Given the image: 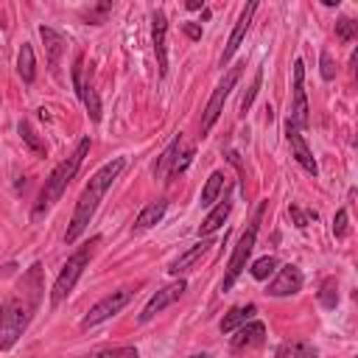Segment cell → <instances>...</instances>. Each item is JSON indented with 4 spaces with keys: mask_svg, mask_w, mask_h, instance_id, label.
I'll use <instances>...</instances> for the list:
<instances>
[{
    "mask_svg": "<svg viewBox=\"0 0 358 358\" xmlns=\"http://www.w3.org/2000/svg\"><path fill=\"white\" fill-rule=\"evenodd\" d=\"M39 299H42V266L34 263L17 282L14 294H8L0 305V350H11L20 341V336L31 324V316L39 308Z\"/></svg>",
    "mask_w": 358,
    "mask_h": 358,
    "instance_id": "obj_1",
    "label": "cell"
},
{
    "mask_svg": "<svg viewBox=\"0 0 358 358\" xmlns=\"http://www.w3.org/2000/svg\"><path fill=\"white\" fill-rule=\"evenodd\" d=\"M123 165H126V162L117 157V159L106 162L103 168H98V171L90 176L87 187L81 190V196H78V201H76V210H73L70 227H67V232H64V241H67V243H76V241L81 238V232H84V229H87V224L92 221V215H95V210H98L101 199L106 196V190L112 187V182L120 176Z\"/></svg>",
    "mask_w": 358,
    "mask_h": 358,
    "instance_id": "obj_2",
    "label": "cell"
},
{
    "mask_svg": "<svg viewBox=\"0 0 358 358\" xmlns=\"http://www.w3.org/2000/svg\"><path fill=\"white\" fill-rule=\"evenodd\" d=\"M87 154H90V137H81L78 145H76V151H73L67 159H62V162L50 171V176L45 179V185H42V190H39V196H36V204H34V210H31V221H42V215H48V210L64 196L67 185H70L73 176L78 173V168H81V162H84Z\"/></svg>",
    "mask_w": 358,
    "mask_h": 358,
    "instance_id": "obj_3",
    "label": "cell"
},
{
    "mask_svg": "<svg viewBox=\"0 0 358 358\" xmlns=\"http://www.w3.org/2000/svg\"><path fill=\"white\" fill-rule=\"evenodd\" d=\"M263 213H266V201L257 204V210H255L252 221L246 224V229H243L238 246L232 249V255H229V260H227V274H224V280H221V291H229V288L235 285V280L241 277V271L246 268V260H249V255H252V249H255V241H257V227H260Z\"/></svg>",
    "mask_w": 358,
    "mask_h": 358,
    "instance_id": "obj_4",
    "label": "cell"
},
{
    "mask_svg": "<svg viewBox=\"0 0 358 358\" xmlns=\"http://www.w3.org/2000/svg\"><path fill=\"white\" fill-rule=\"evenodd\" d=\"M101 238L95 235L90 243H84V246H78L70 257H67V263L62 266V271H59V277H56V282H53V288H50V305L56 308V305H62L64 299H67V294L76 288V282H78V277L84 274V268H87V263H90V255H92V246L98 243Z\"/></svg>",
    "mask_w": 358,
    "mask_h": 358,
    "instance_id": "obj_5",
    "label": "cell"
},
{
    "mask_svg": "<svg viewBox=\"0 0 358 358\" xmlns=\"http://www.w3.org/2000/svg\"><path fill=\"white\" fill-rule=\"evenodd\" d=\"M193 159V145H185V137L182 131L168 143V148L159 154L157 165H154V176L162 179V182H171L173 176H179Z\"/></svg>",
    "mask_w": 358,
    "mask_h": 358,
    "instance_id": "obj_6",
    "label": "cell"
},
{
    "mask_svg": "<svg viewBox=\"0 0 358 358\" xmlns=\"http://www.w3.org/2000/svg\"><path fill=\"white\" fill-rule=\"evenodd\" d=\"M243 67H246V64H235V67L221 78V84L213 90V95H210V101H207V106H204V115H201V137L210 134V129L215 126V120H218V115H221V109H224V101H227L229 92L235 90V84H238Z\"/></svg>",
    "mask_w": 358,
    "mask_h": 358,
    "instance_id": "obj_7",
    "label": "cell"
},
{
    "mask_svg": "<svg viewBox=\"0 0 358 358\" xmlns=\"http://www.w3.org/2000/svg\"><path fill=\"white\" fill-rule=\"evenodd\" d=\"M131 296H134V291H129V288H120V291L106 294L103 299H98V302L87 310V316L81 319V327H95V324H101V322L112 319L115 313H120V310L131 302Z\"/></svg>",
    "mask_w": 358,
    "mask_h": 358,
    "instance_id": "obj_8",
    "label": "cell"
},
{
    "mask_svg": "<svg viewBox=\"0 0 358 358\" xmlns=\"http://www.w3.org/2000/svg\"><path fill=\"white\" fill-rule=\"evenodd\" d=\"M73 87H76V95L81 98V103L87 106V115L92 117V123H98L101 120V98H98L95 87L90 81H84V56L81 53L73 62Z\"/></svg>",
    "mask_w": 358,
    "mask_h": 358,
    "instance_id": "obj_9",
    "label": "cell"
},
{
    "mask_svg": "<svg viewBox=\"0 0 358 358\" xmlns=\"http://www.w3.org/2000/svg\"><path fill=\"white\" fill-rule=\"evenodd\" d=\"M185 291H187V282H185L182 277H179V280H173V282H168L165 288H159V291L145 302V308L140 310V316H137V319H140V322H151L159 310H165L168 305H173Z\"/></svg>",
    "mask_w": 358,
    "mask_h": 358,
    "instance_id": "obj_10",
    "label": "cell"
},
{
    "mask_svg": "<svg viewBox=\"0 0 358 358\" xmlns=\"http://www.w3.org/2000/svg\"><path fill=\"white\" fill-rule=\"evenodd\" d=\"M299 131L308 126V95H305V64L302 59H294V106L288 117Z\"/></svg>",
    "mask_w": 358,
    "mask_h": 358,
    "instance_id": "obj_11",
    "label": "cell"
},
{
    "mask_svg": "<svg viewBox=\"0 0 358 358\" xmlns=\"http://www.w3.org/2000/svg\"><path fill=\"white\" fill-rule=\"evenodd\" d=\"M302 271L294 266V263H285L280 271H277V277L268 282V288H266V294L268 296H291V294H299L302 291Z\"/></svg>",
    "mask_w": 358,
    "mask_h": 358,
    "instance_id": "obj_12",
    "label": "cell"
},
{
    "mask_svg": "<svg viewBox=\"0 0 358 358\" xmlns=\"http://www.w3.org/2000/svg\"><path fill=\"white\" fill-rule=\"evenodd\" d=\"M151 36H154V53H157V70L159 76H168V45H165V36H168V17L162 8H157L151 14Z\"/></svg>",
    "mask_w": 358,
    "mask_h": 358,
    "instance_id": "obj_13",
    "label": "cell"
},
{
    "mask_svg": "<svg viewBox=\"0 0 358 358\" xmlns=\"http://www.w3.org/2000/svg\"><path fill=\"white\" fill-rule=\"evenodd\" d=\"M285 137H288V145H291L294 159H296V162H299L310 176H316V173H319V165H316V159H313V151L308 148V143H305L302 131H299L291 120H285Z\"/></svg>",
    "mask_w": 358,
    "mask_h": 358,
    "instance_id": "obj_14",
    "label": "cell"
},
{
    "mask_svg": "<svg viewBox=\"0 0 358 358\" xmlns=\"http://www.w3.org/2000/svg\"><path fill=\"white\" fill-rule=\"evenodd\" d=\"M263 341H266V324L252 319V322H246L235 330V336L229 338V347H232V352H243V350L260 347Z\"/></svg>",
    "mask_w": 358,
    "mask_h": 358,
    "instance_id": "obj_15",
    "label": "cell"
},
{
    "mask_svg": "<svg viewBox=\"0 0 358 358\" xmlns=\"http://www.w3.org/2000/svg\"><path fill=\"white\" fill-rule=\"evenodd\" d=\"M255 11H257V3H249L243 11H241V17H238V22H235V28H232V34H229V39H227V48H224V53H221V67L235 56V50L241 48V42H243V36H246V31H249V22H252V17H255Z\"/></svg>",
    "mask_w": 358,
    "mask_h": 358,
    "instance_id": "obj_16",
    "label": "cell"
},
{
    "mask_svg": "<svg viewBox=\"0 0 358 358\" xmlns=\"http://www.w3.org/2000/svg\"><path fill=\"white\" fill-rule=\"evenodd\" d=\"M39 36H42V42H45L48 67H50V73H56L59 59H62V53H64V36H62L59 31H53L50 25H39Z\"/></svg>",
    "mask_w": 358,
    "mask_h": 358,
    "instance_id": "obj_17",
    "label": "cell"
},
{
    "mask_svg": "<svg viewBox=\"0 0 358 358\" xmlns=\"http://www.w3.org/2000/svg\"><path fill=\"white\" fill-rule=\"evenodd\" d=\"M257 313V305L255 302H246V305H235V308H229L227 313H224V319H221V333H235L241 324H246V322H252V316Z\"/></svg>",
    "mask_w": 358,
    "mask_h": 358,
    "instance_id": "obj_18",
    "label": "cell"
},
{
    "mask_svg": "<svg viewBox=\"0 0 358 358\" xmlns=\"http://www.w3.org/2000/svg\"><path fill=\"white\" fill-rule=\"evenodd\" d=\"M274 358H319V350L305 338H285L274 350Z\"/></svg>",
    "mask_w": 358,
    "mask_h": 358,
    "instance_id": "obj_19",
    "label": "cell"
},
{
    "mask_svg": "<svg viewBox=\"0 0 358 358\" xmlns=\"http://www.w3.org/2000/svg\"><path fill=\"white\" fill-rule=\"evenodd\" d=\"M210 246H213V241H210V238H204V241L193 243V246H190L185 255H179V257H176V260L168 266V271H171V274H176V277H179V274H185V271H187V268H190V266H193L199 257H204V255H207V249H210Z\"/></svg>",
    "mask_w": 358,
    "mask_h": 358,
    "instance_id": "obj_20",
    "label": "cell"
},
{
    "mask_svg": "<svg viewBox=\"0 0 358 358\" xmlns=\"http://www.w3.org/2000/svg\"><path fill=\"white\" fill-rule=\"evenodd\" d=\"M229 210H232V201H229V193H227V196H224V201H221V204H215V207L207 213V218L199 224V238H201V235H213V232L227 221Z\"/></svg>",
    "mask_w": 358,
    "mask_h": 358,
    "instance_id": "obj_21",
    "label": "cell"
},
{
    "mask_svg": "<svg viewBox=\"0 0 358 358\" xmlns=\"http://www.w3.org/2000/svg\"><path fill=\"white\" fill-rule=\"evenodd\" d=\"M165 210H168V201H165V199L148 201V204L137 213V218H134V229H148V227L159 224V221H162V215H165Z\"/></svg>",
    "mask_w": 358,
    "mask_h": 358,
    "instance_id": "obj_22",
    "label": "cell"
},
{
    "mask_svg": "<svg viewBox=\"0 0 358 358\" xmlns=\"http://www.w3.org/2000/svg\"><path fill=\"white\" fill-rule=\"evenodd\" d=\"M17 131H20L22 143H25V145H28V148H31L36 157H45V154H48V143H45V140L36 134V129H34L28 120H20V123H17Z\"/></svg>",
    "mask_w": 358,
    "mask_h": 358,
    "instance_id": "obj_23",
    "label": "cell"
},
{
    "mask_svg": "<svg viewBox=\"0 0 358 358\" xmlns=\"http://www.w3.org/2000/svg\"><path fill=\"white\" fill-rule=\"evenodd\" d=\"M17 73H20V78H22L25 84H31V81H34V76H36L34 48H31L28 42H22V48H20V56H17Z\"/></svg>",
    "mask_w": 358,
    "mask_h": 358,
    "instance_id": "obj_24",
    "label": "cell"
},
{
    "mask_svg": "<svg viewBox=\"0 0 358 358\" xmlns=\"http://www.w3.org/2000/svg\"><path fill=\"white\" fill-rule=\"evenodd\" d=\"M76 358H140L137 347L123 344V347H103V350H92L87 355H76Z\"/></svg>",
    "mask_w": 358,
    "mask_h": 358,
    "instance_id": "obj_25",
    "label": "cell"
},
{
    "mask_svg": "<svg viewBox=\"0 0 358 358\" xmlns=\"http://www.w3.org/2000/svg\"><path fill=\"white\" fill-rule=\"evenodd\" d=\"M224 173L221 171H213L210 176H207V185H204V190H201V207H210L215 199H218V193L224 190Z\"/></svg>",
    "mask_w": 358,
    "mask_h": 358,
    "instance_id": "obj_26",
    "label": "cell"
},
{
    "mask_svg": "<svg viewBox=\"0 0 358 358\" xmlns=\"http://www.w3.org/2000/svg\"><path fill=\"white\" fill-rule=\"evenodd\" d=\"M260 84H263V67H257V70H255V78H252L249 90L243 92V98H241V103H238V115H241V117H246V112L252 109V103H255V98H257Z\"/></svg>",
    "mask_w": 358,
    "mask_h": 358,
    "instance_id": "obj_27",
    "label": "cell"
},
{
    "mask_svg": "<svg viewBox=\"0 0 358 358\" xmlns=\"http://www.w3.org/2000/svg\"><path fill=\"white\" fill-rule=\"evenodd\" d=\"M319 302L327 310L338 305V282H336V277H324L322 280V285H319Z\"/></svg>",
    "mask_w": 358,
    "mask_h": 358,
    "instance_id": "obj_28",
    "label": "cell"
},
{
    "mask_svg": "<svg viewBox=\"0 0 358 358\" xmlns=\"http://www.w3.org/2000/svg\"><path fill=\"white\" fill-rule=\"evenodd\" d=\"M274 268H277V257L266 255V257L255 260L249 271H252V277H255V280H268V274H274Z\"/></svg>",
    "mask_w": 358,
    "mask_h": 358,
    "instance_id": "obj_29",
    "label": "cell"
},
{
    "mask_svg": "<svg viewBox=\"0 0 358 358\" xmlns=\"http://www.w3.org/2000/svg\"><path fill=\"white\" fill-rule=\"evenodd\" d=\"M355 31H358V22H352L350 17H338L336 20V36H338V42L350 45L355 39Z\"/></svg>",
    "mask_w": 358,
    "mask_h": 358,
    "instance_id": "obj_30",
    "label": "cell"
},
{
    "mask_svg": "<svg viewBox=\"0 0 358 358\" xmlns=\"http://www.w3.org/2000/svg\"><path fill=\"white\" fill-rule=\"evenodd\" d=\"M109 11H112V3H98V6H92L90 11H84V20L92 22V25H101Z\"/></svg>",
    "mask_w": 358,
    "mask_h": 358,
    "instance_id": "obj_31",
    "label": "cell"
},
{
    "mask_svg": "<svg viewBox=\"0 0 358 358\" xmlns=\"http://www.w3.org/2000/svg\"><path fill=\"white\" fill-rule=\"evenodd\" d=\"M288 213H291V218H294V224H296L299 229H305V227H308V221H316V218H319V215H316V210L302 213L296 204H291V207H288Z\"/></svg>",
    "mask_w": 358,
    "mask_h": 358,
    "instance_id": "obj_32",
    "label": "cell"
},
{
    "mask_svg": "<svg viewBox=\"0 0 358 358\" xmlns=\"http://www.w3.org/2000/svg\"><path fill=\"white\" fill-rule=\"evenodd\" d=\"M319 62H322V78H324V81H333V78H336V64H333V56H330L327 50H322Z\"/></svg>",
    "mask_w": 358,
    "mask_h": 358,
    "instance_id": "obj_33",
    "label": "cell"
},
{
    "mask_svg": "<svg viewBox=\"0 0 358 358\" xmlns=\"http://www.w3.org/2000/svg\"><path fill=\"white\" fill-rule=\"evenodd\" d=\"M333 235L336 238H344L347 235V210H338L336 218H333Z\"/></svg>",
    "mask_w": 358,
    "mask_h": 358,
    "instance_id": "obj_34",
    "label": "cell"
},
{
    "mask_svg": "<svg viewBox=\"0 0 358 358\" xmlns=\"http://www.w3.org/2000/svg\"><path fill=\"white\" fill-rule=\"evenodd\" d=\"M185 34H187L190 39H199V36H201V28H199L196 22H185Z\"/></svg>",
    "mask_w": 358,
    "mask_h": 358,
    "instance_id": "obj_35",
    "label": "cell"
},
{
    "mask_svg": "<svg viewBox=\"0 0 358 358\" xmlns=\"http://www.w3.org/2000/svg\"><path fill=\"white\" fill-rule=\"evenodd\" d=\"M187 8H190V11H199V8H201V0H187Z\"/></svg>",
    "mask_w": 358,
    "mask_h": 358,
    "instance_id": "obj_36",
    "label": "cell"
},
{
    "mask_svg": "<svg viewBox=\"0 0 358 358\" xmlns=\"http://www.w3.org/2000/svg\"><path fill=\"white\" fill-rule=\"evenodd\" d=\"M187 358H213V355H207V352H196V355H187Z\"/></svg>",
    "mask_w": 358,
    "mask_h": 358,
    "instance_id": "obj_37",
    "label": "cell"
}]
</instances>
